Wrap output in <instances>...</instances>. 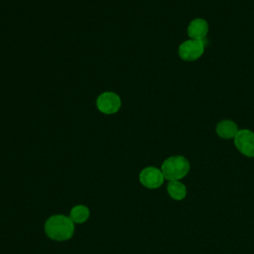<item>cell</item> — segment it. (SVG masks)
I'll return each instance as SVG.
<instances>
[{
  "label": "cell",
  "instance_id": "1",
  "mask_svg": "<svg viewBox=\"0 0 254 254\" xmlns=\"http://www.w3.org/2000/svg\"><path fill=\"white\" fill-rule=\"evenodd\" d=\"M45 232L52 240L65 241L72 237L74 233V223L69 216L55 214L46 220Z\"/></svg>",
  "mask_w": 254,
  "mask_h": 254
},
{
  "label": "cell",
  "instance_id": "2",
  "mask_svg": "<svg viewBox=\"0 0 254 254\" xmlns=\"http://www.w3.org/2000/svg\"><path fill=\"white\" fill-rule=\"evenodd\" d=\"M190 169V162L183 156H172L167 158L161 167L164 178L168 181H179L185 178Z\"/></svg>",
  "mask_w": 254,
  "mask_h": 254
},
{
  "label": "cell",
  "instance_id": "3",
  "mask_svg": "<svg viewBox=\"0 0 254 254\" xmlns=\"http://www.w3.org/2000/svg\"><path fill=\"white\" fill-rule=\"evenodd\" d=\"M178 52L182 60L187 62H193L202 56L204 52V44L202 41L190 39L182 43Z\"/></svg>",
  "mask_w": 254,
  "mask_h": 254
},
{
  "label": "cell",
  "instance_id": "4",
  "mask_svg": "<svg viewBox=\"0 0 254 254\" xmlns=\"http://www.w3.org/2000/svg\"><path fill=\"white\" fill-rule=\"evenodd\" d=\"M96 107L104 114H114L121 107V99L115 92L104 91L97 97Z\"/></svg>",
  "mask_w": 254,
  "mask_h": 254
},
{
  "label": "cell",
  "instance_id": "5",
  "mask_svg": "<svg viewBox=\"0 0 254 254\" xmlns=\"http://www.w3.org/2000/svg\"><path fill=\"white\" fill-rule=\"evenodd\" d=\"M234 144L237 150L244 156L254 157V132L249 129L238 130L234 137Z\"/></svg>",
  "mask_w": 254,
  "mask_h": 254
},
{
  "label": "cell",
  "instance_id": "6",
  "mask_svg": "<svg viewBox=\"0 0 254 254\" xmlns=\"http://www.w3.org/2000/svg\"><path fill=\"white\" fill-rule=\"evenodd\" d=\"M164 175L156 167H146L139 174L140 183L147 189H158L164 183Z\"/></svg>",
  "mask_w": 254,
  "mask_h": 254
},
{
  "label": "cell",
  "instance_id": "7",
  "mask_svg": "<svg viewBox=\"0 0 254 254\" xmlns=\"http://www.w3.org/2000/svg\"><path fill=\"white\" fill-rule=\"evenodd\" d=\"M208 33V24L204 19L196 18L188 27V35L192 40L202 41Z\"/></svg>",
  "mask_w": 254,
  "mask_h": 254
},
{
  "label": "cell",
  "instance_id": "8",
  "mask_svg": "<svg viewBox=\"0 0 254 254\" xmlns=\"http://www.w3.org/2000/svg\"><path fill=\"white\" fill-rule=\"evenodd\" d=\"M216 133L222 139L234 138L238 132L237 125L231 120H222L216 125Z\"/></svg>",
  "mask_w": 254,
  "mask_h": 254
},
{
  "label": "cell",
  "instance_id": "9",
  "mask_svg": "<svg viewBox=\"0 0 254 254\" xmlns=\"http://www.w3.org/2000/svg\"><path fill=\"white\" fill-rule=\"evenodd\" d=\"M169 195L175 200H182L187 195V188L180 181H170L167 186Z\"/></svg>",
  "mask_w": 254,
  "mask_h": 254
},
{
  "label": "cell",
  "instance_id": "10",
  "mask_svg": "<svg viewBox=\"0 0 254 254\" xmlns=\"http://www.w3.org/2000/svg\"><path fill=\"white\" fill-rule=\"evenodd\" d=\"M90 215L89 208L83 204L74 205L69 211V218L72 220L73 223H83L85 222Z\"/></svg>",
  "mask_w": 254,
  "mask_h": 254
}]
</instances>
